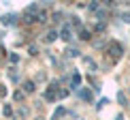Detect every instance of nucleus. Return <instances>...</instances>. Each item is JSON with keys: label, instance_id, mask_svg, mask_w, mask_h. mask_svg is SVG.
<instances>
[{"label": "nucleus", "instance_id": "2", "mask_svg": "<svg viewBox=\"0 0 130 120\" xmlns=\"http://www.w3.org/2000/svg\"><path fill=\"white\" fill-rule=\"evenodd\" d=\"M62 39H70V28H68V26H66V28H62Z\"/></svg>", "mask_w": 130, "mask_h": 120}, {"label": "nucleus", "instance_id": "4", "mask_svg": "<svg viewBox=\"0 0 130 120\" xmlns=\"http://www.w3.org/2000/svg\"><path fill=\"white\" fill-rule=\"evenodd\" d=\"M24 88H26V92H32V90H34V84H32V81H26Z\"/></svg>", "mask_w": 130, "mask_h": 120}, {"label": "nucleus", "instance_id": "6", "mask_svg": "<svg viewBox=\"0 0 130 120\" xmlns=\"http://www.w3.org/2000/svg\"><path fill=\"white\" fill-rule=\"evenodd\" d=\"M13 19H15V15H7V17H2L4 24H13Z\"/></svg>", "mask_w": 130, "mask_h": 120}, {"label": "nucleus", "instance_id": "7", "mask_svg": "<svg viewBox=\"0 0 130 120\" xmlns=\"http://www.w3.org/2000/svg\"><path fill=\"white\" fill-rule=\"evenodd\" d=\"M79 81H81V77H79V75H75V77H73V86H75V88L79 86Z\"/></svg>", "mask_w": 130, "mask_h": 120}, {"label": "nucleus", "instance_id": "1", "mask_svg": "<svg viewBox=\"0 0 130 120\" xmlns=\"http://www.w3.org/2000/svg\"><path fill=\"white\" fill-rule=\"evenodd\" d=\"M107 52H109V54H111L113 58H117V56H120V54H124L122 45H120V43H115V41H111L109 45H107Z\"/></svg>", "mask_w": 130, "mask_h": 120}, {"label": "nucleus", "instance_id": "5", "mask_svg": "<svg viewBox=\"0 0 130 120\" xmlns=\"http://www.w3.org/2000/svg\"><path fill=\"white\" fill-rule=\"evenodd\" d=\"M53 39H58V32L56 30H51L49 34H47V41H53Z\"/></svg>", "mask_w": 130, "mask_h": 120}, {"label": "nucleus", "instance_id": "8", "mask_svg": "<svg viewBox=\"0 0 130 120\" xmlns=\"http://www.w3.org/2000/svg\"><path fill=\"white\" fill-rule=\"evenodd\" d=\"M68 56H79V50H68Z\"/></svg>", "mask_w": 130, "mask_h": 120}, {"label": "nucleus", "instance_id": "3", "mask_svg": "<svg viewBox=\"0 0 130 120\" xmlns=\"http://www.w3.org/2000/svg\"><path fill=\"white\" fill-rule=\"evenodd\" d=\"M79 34H81V39H83V41H88V39H90V32H88V30H83V28L79 30Z\"/></svg>", "mask_w": 130, "mask_h": 120}]
</instances>
